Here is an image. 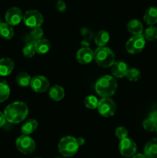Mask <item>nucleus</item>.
Instances as JSON below:
<instances>
[{
	"label": "nucleus",
	"mask_w": 157,
	"mask_h": 158,
	"mask_svg": "<svg viewBox=\"0 0 157 158\" xmlns=\"http://www.w3.org/2000/svg\"><path fill=\"white\" fill-rule=\"evenodd\" d=\"M49 96L54 101H59L65 96L64 89L58 85H54L49 89Z\"/></svg>",
	"instance_id": "obj_17"
},
{
	"label": "nucleus",
	"mask_w": 157,
	"mask_h": 158,
	"mask_svg": "<svg viewBox=\"0 0 157 158\" xmlns=\"http://www.w3.org/2000/svg\"><path fill=\"white\" fill-rule=\"evenodd\" d=\"M126 77H127L129 81L135 82L139 80V79L141 77V73L136 68H129L127 73H126Z\"/></svg>",
	"instance_id": "obj_27"
},
{
	"label": "nucleus",
	"mask_w": 157,
	"mask_h": 158,
	"mask_svg": "<svg viewBox=\"0 0 157 158\" xmlns=\"http://www.w3.org/2000/svg\"><path fill=\"white\" fill-rule=\"evenodd\" d=\"M35 51L38 54H45L49 51L51 48V43L46 39H40L37 40L35 44Z\"/></svg>",
	"instance_id": "obj_21"
},
{
	"label": "nucleus",
	"mask_w": 157,
	"mask_h": 158,
	"mask_svg": "<svg viewBox=\"0 0 157 158\" xmlns=\"http://www.w3.org/2000/svg\"><path fill=\"white\" fill-rule=\"evenodd\" d=\"M119 150L122 156L125 157H132L136 152V143L131 138L126 137L120 140L119 144Z\"/></svg>",
	"instance_id": "obj_9"
},
{
	"label": "nucleus",
	"mask_w": 157,
	"mask_h": 158,
	"mask_svg": "<svg viewBox=\"0 0 157 158\" xmlns=\"http://www.w3.org/2000/svg\"><path fill=\"white\" fill-rule=\"evenodd\" d=\"M30 86L36 93H44L49 89V81L43 76H35L31 80Z\"/></svg>",
	"instance_id": "obj_11"
},
{
	"label": "nucleus",
	"mask_w": 157,
	"mask_h": 158,
	"mask_svg": "<svg viewBox=\"0 0 157 158\" xmlns=\"http://www.w3.org/2000/svg\"><path fill=\"white\" fill-rule=\"evenodd\" d=\"M76 140H77V143H78V146H82V145L84 144L85 142H86L85 139L83 138V137H78V138L76 139Z\"/></svg>",
	"instance_id": "obj_36"
},
{
	"label": "nucleus",
	"mask_w": 157,
	"mask_h": 158,
	"mask_svg": "<svg viewBox=\"0 0 157 158\" xmlns=\"http://www.w3.org/2000/svg\"><path fill=\"white\" fill-rule=\"evenodd\" d=\"M144 154L146 158H157V138L152 139L146 143Z\"/></svg>",
	"instance_id": "obj_15"
},
{
	"label": "nucleus",
	"mask_w": 157,
	"mask_h": 158,
	"mask_svg": "<svg viewBox=\"0 0 157 158\" xmlns=\"http://www.w3.org/2000/svg\"><path fill=\"white\" fill-rule=\"evenodd\" d=\"M149 117L157 122V106H155V108H152V110L149 113Z\"/></svg>",
	"instance_id": "obj_34"
},
{
	"label": "nucleus",
	"mask_w": 157,
	"mask_h": 158,
	"mask_svg": "<svg viewBox=\"0 0 157 158\" xmlns=\"http://www.w3.org/2000/svg\"><path fill=\"white\" fill-rule=\"evenodd\" d=\"M35 158H42V157H35Z\"/></svg>",
	"instance_id": "obj_40"
},
{
	"label": "nucleus",
	"mask_w": 157,
	"mask_h": 158,
	"mask_svg": "<svg viewBox=\"0 0 157 158\" xmlns=\"http://www.w3.org/2000/svg\"><path fill=\"white\" fill-rule=\"evenodd\" d=\"M81 32L83 36L85 39H86V40H90L94 35L93 32L90 29H88V28H83V29H82Z\"/></svg>",
	"instance_id": "obj_32"
},
{
	"label": "nucleus",
	"mask_w": 157,
	"mask_h": 158,
	"mask_svg": "<svg viewBox=\"0 0 157 158\" xmlns=\"http://www.w3.org/2000/svg\"><path fill=\"white\" fill-rule=\"evenodd\" d=\"M109 34L107 31L102 29V30L99 31L94 36V40H95V43L98 46H105L109 41Z\"/></svg>",
	"instance_id": "obj_19"
},
{
	"label": "nucleus",
	"mask_w": 157,
	"mask_h": 158,
	"mask_svg": "<svg viewBox=\"0 0 157 158\" xmlns=\"http://www.w3.org/2000/svg\"><path fill=\"white\" fill-rule=\"evenodd\" d=\"M78 146L76 138L71 136L62 137L58 142V149L60 154L66 157H70L75 155L78 151Z\"/></svg>",
	"instance_id": "obj_4"
},
{
	"label": "nucleus",
	"mask_w": 157,
	"mask_h": 158,
	"mask_svg": "<svg viewBox=\"0 0 157 158\" xmlns=\"http://www.w3.org/2000/svg\"><path fill=\"white\" fill-rule=\"evenodd\" d=\"M1 23H2V22H1V21H0V25H1Z\"/></svg>",
	"instance_id": "obj_39"
},
{
	"label": "nucleus",
	"mask_w": 157,
	"mask_h": 158,
	"mask_svg": "<svg viewBox=\"0 0 157 158\" xmlns=\"http://www.w3.org/2000/svg\"><path fill=\"white\" fill-rule=\"evenodd\" d=\"M94 60L101 67H110L115 62V54L110 48L99 46L94 52Z\"/></svg>",
	"instance_id": "obj_3"
},
{
	"label": "nucleus",
	"mask_w": 157,
	"mask_h": 158,
	"mask_svg": "<svg viewBox=\"0 0 157 158\" xmlns=\"http://www.w3.org/2000/svg\"><path fill=\"white\" fill-rule=\"evenodd\" d=\"M146 46V39L143 34L134 35L126 44V49L129 53L136 54L142 52Z\"/></svg>",
	"instance_id": "obj_6"
},
{
	"label": "nucleus",
	"mask_w": 157,
	"mask_h": 158,
	"mask_svg": "<svg viewBox=\"0 0 157 158\" xmlns=\"http://www.w3.org/2000/svg\"><path fill=\"white\" fill-rule=\"evenodd\" d=\"M35 52H36V51H35V45L33 44H26V46L22 49L23 56L27 57V58L32 57L35 55Z\"/></svg>",
	"instance_id": "obj_29"
},
{
	"label": "nucleus",
	"mask_w": 157,
	"mask_h": 158,
	"mask_svg": "<svg viewBox=\"0 0 157 158\" xmlns=\"http://www.w3.org/2000/svg\"><path fill=\"white\" fill-rule=\"evenodd\" d=\"M155 132H156V134H157V126H156V128H155Z\"/></svg>",
	"instance_id": "obj_38"
},
{
	"label": "nucleus",
	"mask_w": 157,
	"mask_h": 158,
	"mask_svg": "<svg viewBox=\"0 0 157 158\" xmlns=\"http://www.w3.org/2000/svg\"><path fill=\"white\" fill-rule=\"evenodd\" d=\"M23 22L28 27L35 28L39 27L42 25L44 22L42 15L38 11L35 9L26 11V13L23 15Z\"/></svg>",
	"instance_id": "obj_8"
},
{
	"label": "nucleus",
	"mask_w": 157,
	"mask_h": 158,
	"mask_svg": "<svg viewBox=\"0 0 157 158\" xmlns=\"http://www.w3.org/2000/svg\"><path fill=\"white\" fill-rule=\"evenodd\" d=\"M37 127H38V122L36 120L34 119H29V120H26L23 125L22 126L21 131L22 134H26V135H29V134H32L36 131Z\"/></svg>",
	"instance_id": "obj_18"
},
{
	"label": "nucleus",
	"mask_w": 157,
	"mask_h": 158,
	"mask_svg": "<svg viewBox=\"0 0 157 158\" xmlns=\"http://www.w3.org/2000/svg\"><path fill=\"white\" fill-rule=\"evenodd\" d=\"M76 60L81 64H88L94 60V52L87 46L82 47L77 52Z\"/></svg>",
	"instance_id": "obj_12"
},
{
	"label": "nucleus",
	"mask_w": 157,
	"mask_h": 158,
	"mask_svg": "<svg viewBox=\"0 0 157 158\" xmlns=\"http://www.w3.org/2000/svg\"><path fill=\"white\" fill-rule=\"evenodd\" d=\"M31 80H32V78H31V77L27 73L21 72L16 77L17 83L20 86H22V87H26V86H30Z\"/></svg>",
	"instance_id": "obj_23"
},
{
	"label": "nucleus",
	"mask_w": 157,
	"mask_h": 158,
	"mask_svg": "<svg viewBox=\"0 0 157 158\" xmlns=\"http://www.w3.org/2000/svg\"><path fill=\"white\" fill-rule=\"evenodd\" d=\"M15 146L18 151L23 154H30L35 151V143L29 135L22 134L17 138Z\"/></svg>",
	"instance_id": "obj_5"
},
{
	"label": "nucleus",
	"mask_w": 157,
	"mask_h": 158,
	"mask_svg": "<svg viewBox=\"0 0 157 158\" xmlns=\"http://www.w3.org/2000/svg\"><path fill=\"white\" fill-rule=\"evenodd\" d=\"M143 35L148 41L155 40L157 39V27L155 26H149V27L145 29Z\"/></svg>",
	"instance_id": "obj_25"
},
{
	"label": "nucleus",
	"mask_w": 157,
	"mask_h": 158,
	"mask_svg": "<svg viewBox=\"0 0 157 158\" xmlns=\"http://www.w3.org/2000/svg\"><path fill=\"white\" fill-rule=\"evenodd\" d=\"M132 158H146L145 154H135L134 156H132Z\"/></svg>",
	"instance_id": "obj_37"
},
{
	"label": "nucleus",
	"mask_w": 157,
	"mask_h": 158,
	"mask_svg": "<svg viewBox=\"0 0 157 158\" xmlns=\"http://www.w3.org/2000/svg\"><path fill=\"white\" fill-rule=\"evenodd\" d=\"M6 23L11 26H17L23 20V14L18 7H11L6 11L5 15Z\"/></svg>",
	"instance_id": "obj_10"
},
{
	"label": "nucleus",
	"mask_w": 157,
	"mask_h": 158,
	"mask_svg": "<svg viewBox=\"0 0 157 158\" xmlns=\"http://www.w3.org/2000/svg\"><path fill=\"white\" fill-rule=\"evenodd\" d=\"M95 89L100 97H110L116 91L117 82L114 77L109 75L103 76L97 80Z\"/></svg>",
	"instance_id": "obj_2"
},
{
	"label": "nucleus",
	"mask_w": 157,
	"mask_h": 158,
	"mask_svg": "<svg viewBox=\"0 0 157 158\" xmlns=\"http://www.w3.org/2000/svg\"><path fill=\"white\" fill-rule=\"evenodd\" d=\"M55 6H56L57 10L60 12H64L66 10V4L63 0H58Z\"/></svg>",
	"instance_id": "obj_33"
},
{
	"label": "nucleus",
	"mask_w": 157,
	"mask_h": 158,
	"mask_svg": "<svg viewBox=\"0 0 157 158\" xmlns=\"http://www.w3.org/2000/svg\"><path fill=\"white\" fill-rule=\"evenodd\" d=\"M29 109L23 102L17 101L10 103L4 110L6 120L11 123H18L27 117Z\"/></svg>",
	"instance_id": "obj_1"
},
{
	"label": "nucleus",
	"mask_w": 157,
	"mask_h": 158,
	"mask_svg": "<svg viewBox=\"0 0 157 158\" xmlns=\"http://www.w3.org/2000/svg\"><path fill=\"white\" fill-rule=\"evenodd\" d=\"M128 134H129V132H128L127 129L124 127H119L116 128L115 132L116 137L120 140L128 137Z\"/></svg>",
	"instance_id": "obj_30"
},
{
	"label": "nucleus",
	"mask_w": 157,
	"mask_h": 158,
	"mask_svg": "<svg viewBox=\"0 0 157 158\" xmlns=\"http://www.w3.org/2000/svg\"><path fill=\"white\" fill-rule=\"evenodd\" d=\"M144 21L149 26H154L157 23V8L154 6L148 8L143 15Z\"/></svg>",
	"instance_id": "obj_16"
},
{
	"label": "nucleus",
	"mask_w": 157,
	"mask_h": 158,
	"mask_svg": "<svg viewBox=\"0 0 157 158\" xmlns=\"http://www.w3.org/2000/svg\"><path fill=\"white\" fill-rule=\"evenodd\" d=\"M128 69H129L128 65L125 62L115 61L112 64L111 71H112V74L114 77L123 78V77H126Z\"/></svg>",
	"instance_id": "obj_13"
},
{
	"label": "nucleus",
	"mask_w": 157,
	"mask_h": 158,
	"mask_svg": "<svg viewBox=\"0 0 157 158\" xmlns=\"http://www.w3.org/2000/svg\"><path fill=\"white\" fill-rule=\"evenodd\" d=\"M6 121H7V120H6V117H5L4 113L0 112V127L4 126V125L6 124Z\"/></svg>",
	"instance_id": "obj_35"
},
{
	"label": "nucleus",
	"mask_w": 157,
	"mask_h": 158,
	"mask_svg": "<svg viewBox=\"0 0 157 158\" xmlns=\"http://www.w3.org/2000/svg\"><path fill=\"white\" fill-rule=\"evenodd\" d=\"M57 158H61V157H57Z\"/></svg>",
	"instance_id": "obj_41"
},
{
	"label": "nucleus",
	"mask_w": 157,
	"mask_h": 158,
	"mask_svg": "<svg viewBox=\"0 0 157 158\" xmlns=\"http://www.w3.org/2000/svg\"><path fill=\"white\" fill-rule=\"evenodd\" d=\"M157 126V122L155 120H152L150 117L145 119L143 122V127L144 130L149 132H152L155 131V128Z\"/></svg>",
	"instance_id": "obj_28"
},
{
	"label": "nucleus",
	"mask_w": 157,
	"mask_h": 158,
	"mask_svg": "<svg viewBox=\"0 0 157 158\" xmlns=\"http://www.w3.org/2000/svg\"><path fill=\"white\" fill-rule=\"evenodd\" d=\"M99 100L93 95H89L86 97L84 100V104L86 108L89 110H94L97 108Z\"/></svg>",
	"instance_id": "obj_26"
},
{
	"label": "nucleus",
	"mask_w": 157,
	"mask_h": 158,
	"mask_svg": "<svg viewBox=\"0 0 157 158\" xmlns=\"http://www.w3.org/2000/svg\"><path fill=\"white\" fill-rule=\"evenodd\" d=\"M10 95V88L6 81L0 83V103L8 100Z\"/></svg>",
	"instance_id": "obj_24"
},
{
	"label": "nucleus",
	"mask_w": 157,
	"mask_h": 158,
	"mask_svg": "<svg viewBox=\"0 0 157 158\" xmlns=\"http://www.w3.org/2000/svg\"><path fill=\"white\" fill-rule=\"evenodd\" d=\"M0 35L6 40H11L14 35L12 26L7 23H2L0 25Z\"/></svg>",
	"instance_id": "obj_22"
},
{
	"label": "nucleus",
	"mask_w": 157,
	"mask_h": 158,
	"mask_svg": "<svg viewBox=\"0 0 157 158\" xmlns=\"http://www.w3.org/2000/svg\"><path fill=\"white\" fill-rule=\"evenodd\" d=\"M43 30L41 27H35V28H32V29L31 30L30 33L29 35L32 37L35 40H38L42 38V35H43Z\"/></svg>",
	"instance_id": "obj_31"
},
{
	"label": "nucleus",
	"mask_w": 157,
	"mask_h": 158,
	"mask_svg": "<svg viewBox=\"0 0 157 158\" xmlns=\"http://www.w3.org/2000/svg\"><path fill=\"white\" fill-rule=\"evenodd\" d=\"M127 29L132 35H139L143 32V26L139 20L132 19L128 23Z\"/></svg>",
	"instance_id": "obj_20"
},
{
	"label": "nucleus",
	"mask_w": 157,
	"mask_h": 158,
	"mask_svg": "<svg viewBox=\"0 0 157 158\" xmlns=\"http://www.w3.org/2000/svg\"><path fill=\"white\" fill-rule=\"evenodd\" d=\"M15 63L10 58H2L0 60V76L6 77L13 71Z\"/></svg>",
	"instance_id": "obj_14"
},
{
	"label": "nucleus",
	"mask_w": 157,
	"mask_h": 158,
	"mask_svg": "<svg viewBox=\"0 0 157 158\" xmlns=\"http://www.w3.org/2000/svg\"><path fill=\"white\" fill-rule=\"evenodd\" d=\"M97 110L101 116L104 117H110L115 114L116 110V105L113 100L109 97H103L99 100Z\"/></svg>",
	"instance_id": "obj_7"
}]
</instances>
